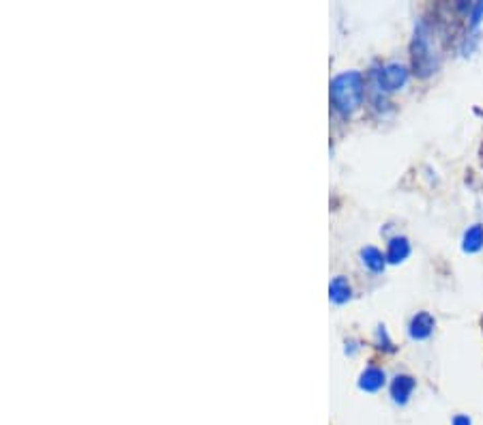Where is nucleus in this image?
<instances>
[{"instance_id": "nucleus-1", "label": "nucleus", "mask_w": 483, "mask_h": 425, "mask_svg": "<svg viewBox=\"0 0 483 425\" xmlns=\"http://www.w3.org/2000/svg\"><path fill=\"white\" fill-rule=\"evenodd\" d=\"M329 99L338 114H355L365 99V80L359 71H342L329 84Z\"/></svg>"}, {"instance_id": "nucleus-2", "label": "nucleus", "mask_w": 483, "mask_h": 425, "mask_svg": "<svg viewBox=\"0 0 483 425\" xmlns=\"http://www.w3.org/2000/svg\"><path fill=\"white\" fill-rule=\"evenodd\" d=\"M438 69V50L432 26L426 20H419L413 37V71L419 78H428Z\"/></svg>"}, {"instance_id": "nucleus-3", "label": "nucleus", "mask_w": 483, "mask_h": 425, "mask_svg": "<svg viewBox=\"0 0 483 425\" xmlns=\"http://www.w3.org/2000/svg\"><path fill=\"white\" fill-rule=\"evenodd\" d=\"M370 80H372L374 93L378 97H384L389 93L401 91L406 86L409 69H406V64H401V62H387V64H380L378 69L372 71Z\"/></svg>"}, {"instance_id": "nucleus-4", "label": "nucleus", "mask_w": 483, "mask_h": 425, "mask_svg": "<svg viewBox=\"0 0 483 425\" xmlns=\"http://www.w3.org/2000/svg\"><path fill=\"white\" fill-rule=\"evenodd\" d=\"M391 397L397 406H406L417 389V380L409 374H397L393 380H391Z\"/></svg>"}, {"instance_id": "nucleus-5", "label": "nucleus", "mask_w": 483, "mask_h": 425, "mask_svg": "<svg viewBox=\"0 0 483 425\" xmlns=\"http://www.w3.org/2000/svg\"><path fill=\"white\" fill-rule=\"evenodd\" d=\"M436 329V320L430 312H417L413 318H411V324H409V335L411 339L415 341H423V339H430L432 333Z\"/></svg>"}, {"instance_id": "nucleus-6", "label": "nucleus", "mask_w": 483, "mask_h": 425, "mask_svg": "<svg viewBox=\"0 0 483 425\" xmlns=\"http://www.w3.org/2000/svg\"><path fill=\"white\" fill-rule=\"evenodd\" d=\"M387 385V374L382 368H376V366H367L361 376H359V389L365 391V393H376L380 391L382 387Z\"/></svg>"}, {"instance_id": "nucleus-7", "label": "nucleus", "mask_w": 483, "mask_h": 425, "mask_svg": "<svg viewBox=\"0 0 483 425\" xmlns=\"http://www.w3.org/2000/svg\"><path fill=\"white\" fill-rule=\"evenodd\" d=\"M329 299L335 305H344V303H348L352 299V286H350L348 277L335 275L331 279V283H329Z\"/></svg>"}, {"instance_id": "nucleus-8", "label": "nucleus", "mask_w": 483, "mask_h": 425, "mask_svg": "<svg viewBox=\"0 0 483 425\" xmlns=\"http://www.w3.org/2000/svg\"><path fill=\"white\" fill-rule=\"evenodd\" d=\"M411 256V241L406 237H393L387 245V262L399 264Z\"/></svg>"}, {"instance_id": "nucleus-9", "label": "nucleus", "mask_w": 483, "mask_h": 425, "mask_svg": "<svg viewBox=\"0 0 483 425\" xmlns=\"http://www.w3.org/2000/svg\"><path fill=\"white\" fill-rule=\"evenodd\" d=\"M361 262H363V266L365 268H370L372 273H382L384 271V266H387V254H382L378 247H372V245H367V247H363L361 249Z\"/></svg>"}, {"instance_id": "nucleus-10", "label": "nucleus", "mask_w": 483, "mask_h": 425, "mask_svg": "<svg viewBox=\"0 0 483 425\" xmlns=\"http://www.w3.org/2000/svg\"><path fill=\"white\" fill-rule=\"evenodd\" d=\"M462 249L466 254H477L483 249V226L481 224H472L464 237H462Z\"/></svg>"}, {"instance_id": "nucleus-11", "label": "nucleus", "mask_w": 483, "mask_h": 425, "mask_svg": "<svg viewBox=\"0 0 483 425\" xmlns=\"http://www.w3.org/2000/svg\"><path fill=\"white\" fill-rule=\"evenodd\" d=\"M376 348L387 350V352H395V346H393V341L389 339V333H387V327H384V324H380V327L376 329Z\"/></svg>"}, {"instance_id": "nucleus-12", "label": "nucleus", "mask_w": 483, "mask_h": 425, "mask_svg": "<svg viewBox=\"0 0 483 425\" xmlns=\"http://www.w3.org/2000/svg\"><path fill=\"white\" fill-rule=\"evenodd\" d=\"M481 18H483V3H477V5H472L470 11H468V26H470V28H477L479 22H481Z\"/></svg>"}, {"instance_id": "nucleus-13", "label": "nucleus", "mask_w": 483, "mask_h": 425, "mask_svg": "<svg viewBox=\"0 0 483 425\" xmlns=\"http://www.w3.org/2000/svg\"><path fill=\"white\" fill-rule=\"evenodd\" d=\"M451 425H472V421H470V416H466V414H455V416L451 419Z\"/></svg>"}]
</instances>
